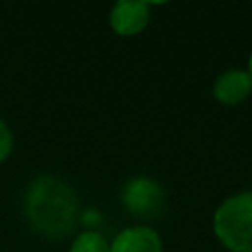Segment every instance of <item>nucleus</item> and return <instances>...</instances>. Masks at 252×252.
<instances>
[{"label":"nucleus","instance_id":"1","mask_svg":"<svg viewBox=\"0 0 252 252\" xmlns=\"http://www.w3.org/2000/svg\"><path fill=\"white\" fill-rule=\"evenodd\" d=\"M24 211L35 232L47 238H65L77 224L79 199L67 181L45 173L28 185Z\"/></svg>","mask_w":252,"mask_h":252},{"label":"nucleus","instance_id":"2","mask_svg":"<svg viewBox=\"0 0 252 252\" xmlns=\"http://www.w3.org/2000/svg\"><path fill=\"white\" fill-rule=\"evenodd\" d=\"M213 230L228 252H252V189L234 193L217 207Z\"/></svg>","mask_w":252,"mask_h":252},{"label":"nucleus","instance_id":"3","mask_svg":"<svg viewBox=\"0 0 252 252\" xmlns=\"http://www.w3.org/2000/svg\"><path fill=\"white\" fill-rule=\"evenodd\" d=\"M120 199H122L124 207L128 209V213L142 217V219L156 217L165 205V193H163L161 185L150 177L130 179L122 187Z\"/></svg>","mask_w":252,"mask_h":252},{"label":"nucleus","instance_id":"4","mask_svg":"<svg viewBox=\"0 0 252 252\" xmlns=\"http://www.w3.org/2000/svg\"><path fill=\"white\" fill-rule=\"evenodd\" d=\"M150 4L142 0H118L112 4L108 22L118 35H136L150 24Z\"/></svg>","mask_w":252,"mask_h":252},{"label":"nucleus","instance_id":"5","mask_svg":"<svg viewBox=\"0 0 252 252\" xmlns=\"http://www.w3.org/2000/svg\"><path fill=\"white\" fill-rule=\"evenodd\" d=\"M110 252H163L161 236L148 224L122 228L110 242Z\"/></svg>","mask_w":252,"mask_h":252},{"label":"nucleus","instance_id":"6","mask_svg":"<svg viewBox=\"0 0 252 252\" xmlns=\"http://www.w3.org/2000/svg\"><path fill=\"white\" fill-rule=\"evenodd\" d=\"M252 93V77L244 69H226L213 83V96L226 106L238 104Z\"/></svg>","mask_w":252,"mask_h":252},{"label":"nucleus","instance_id":"7","mask_svg":"<svg viewBox=\"0 0 252 252\" xmlns=\"http://www.w3.org/2000/svg\"><path fill=\"white\" fill-rule=\"evenodd\" d=\"M69 252H110V242L96 230H83L73 238Z\"/></svg>","mask_w":252,"mask_h":252},{"label":"nucleus","instance_id":"8","mask_svg":"<svg viewBox=\"0 0 252 252\" xmlns=\"http://www.w3.org/2000/svg\"><path fill=\"white\" fill-rule=\"evenodd\" d=\"M12 148H14V134L10 126L0 118V163L8 159V156L12 154Z\"/></svg>","mask_w":252,"mask_h":252},{"label":"nucleus","instance_id":"9","mask_svg":"<svg viewBox=\"0 0 252 252\" xmlns=\"http://www.w3.org/2000/svg\"><path fill=\"white\" fill-rule=\"evenodd\" d=\"M248 73H250V77H252V51H250V55H248V69H246Z\"/></svg>","mask_w":252,"mask_h":252}]
</instances>
